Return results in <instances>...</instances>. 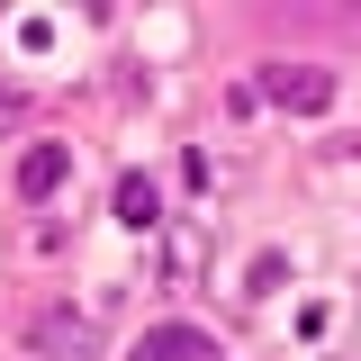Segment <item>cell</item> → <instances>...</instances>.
Listing matches in <instances>:
<instances>
[{
	"label": "cell",
	"mask_w": 361,
	"mask_h": 361,
	"mask_svg": "<svg viewBox=\"0 0 361 361\" xmlns=\"http://www.w3.org/2000/svg\"><path fill=\"white\" fill-rule=\"evenodd\" d=\"M118 226H135V235L163 226V190H154L145 172H118Z\"/></svg>",
	"instance_id": "cell-5"
},
{
	"label": "cell",
	"mask_w": 361,
	"mask_h": 361,
	"mask_svg": "<svg viewBox=\"0 0 361 361\" xmlns=\"http://www.w3.org/2000/svg\"><path fill=\"white\" fill-rule=\"evenodd\" d=\"M18 353L27 361H99V316L73 307V298H54V307H37L18 325Z\"/></svg>",
	"instance_id": "cell-1"
},
{
	"label": "cell",
	"mask_w": 361,
	"mask_h": 361,
	"mask_svg": "<svg viewBox=\"0 0 361 361\" xmlns=\"http://www.w3.org/2000/svg\"><path fill=\"white\" fill-rule=\"evenodd\" d=\"M18 109H27V99H18V90H9V82H0V127H9V118H18Z\"/></svg>",
	"instance_id": "cell-6"
},
{
	"label": "cell",
	"mask_w": 361,
	"mask_h": 361,
	"mask_svg": "<svg viewBox=\"0 0 361 361\" xmlns=\"http://www.w3.org/2000/svg\"><path fill=\"white\" fill-rule=\"evenodd\" d=\"M73 180V145H27L18 154V199H54Z\"/></svg>",
	"instance_id": "cell-4"
},
{
	"label": "cell",
	"mask_w": 361,
	"mask_h": 361,
	"mask_svg": "<svg viewBox=\"0 0 361 361\" xmlns=\"http://www.w3.org/2000/svg\"><path fill=\"white\" fill-rule=\"evenodd\" d=\"M127 361H217V343H208L199 325H145Z\"/></svg>",
	"instance_id": "cell-3"
},
{
	"label": "cell",
	"mask_w": 361,
	"mask_h": 361,
	"mask_svg": "<svg viewBox=\"0 0 361 361\" xmlns=\"http://www.w3.org/2000/svg\"><path fill=\"white\" fill-rule=\"evenodd\" d=\"M253 99L289 109V118H316V109H334V73H325V63H262Z\"/></svg>",
	"instance_id": "cell-2"
}]
</instances>
